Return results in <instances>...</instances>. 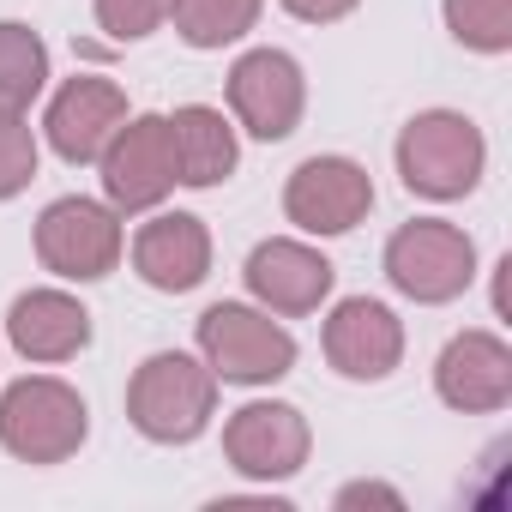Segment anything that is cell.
<instances>
[{"mask_svg": "<svg viewBox=\"0 0 512 512\" xmlns=\"http://www.w3.org/2000/svg\"><path fill=\"white\" fill-rule=\"evenodd\" d=\"M217 416V374L199 356L181 350H157L139 362L133 386H127V422L157 440V446H187L211 428Z\"/></svg>", "mask_w": 512, "mask_h": 512, "instance_id": "6da1fadb", "label": "cell"}, {"mask_svg": "<svg viewBox=\"0 0 512 512\" xmlns=\"http://www.w3.org/2000/svg\"><path fill=\"white\" fill-rule=\"evenodd\" d=\"M488 169V139L458 109H422L398 133V175L416 199H464Z\"/></svg>", "mask_w": 512, "mask_h": 512, "instance_id": "7a4b0ae2", "label": "cell"}, {"mask_svg": "<svg viewBox=\"0 0 512 512\" xmlns=\"http://www.w3.org/2000/svg\"><path fill=\"white\" fill-rule=\"evenodd\" d=\"M91 434L85 398L55 374H25L0 392V446L19 464H67Z\"/></svg>", "mask_w": 512, "mask_h": 512, "instance_id": "3957f363", "label": "cell"}, {"mask_svg": "<svg viewBox=\"0 0 512 512\" xmlns=\"http://www.w3.org/2000/svg\"><path fill=\"white\" fill-rule=\"evenodd\" d=\"M386 278H392L398 296H410L422 308L458 302L476 278V241L458 223H440V217L398 223L392 241H386Z\"/></svg>", "mask_w": 512, "mask_h": 512, "instance_id": "277c9868", "label": "cell"}, {"mask_svg": "<svg viewBox=\"0 0 512 512\" xmlns=\"http://www.w3.org/2000/svg\"><path fill=\"white\" fill-rule=\"evenodd\" d=\"M199 356L229 386H272L296 368V338L260 308L217 302L199 314Z\"/></svg>", "mask_w": 512, "mask_h": 512, "instance_id": "5b68a950", "label": "cell"}, {"mask_svg": "<svg viewBox=\"0 0 512 512\" xmlns=\"http://www.w3.org/2000/svg\"><path fill=\"white\" fill-rule=\"evenodd\" d=\"M37 260L67 284H97L121 266V211L85 193L55 199L37 217Z\"/></svg>", "mask_w": 512, "mask_h": 512, "instance_id": "8992f818", "label": "cell"}, {"mask_svg": "<svg viewBox=\"0 0 512 512\" xmlns=\"http://www.w3.org/2000/svg\"><path fill=\"white\" fill-rule=\"evenodd\" d=\"M103 193L115 211H157L175 193V145H169V115H133L121 133L103 145Z\"/></svg>", "mask_w": 512, "mask_h": 512, "instance_id": "52a82bcc", "label": "cell"}, {"mask_svg": "<svg viewBox=\"0 0 512 512\" xmlns=\"http://www.w3.org/2000/svg\"><path fill=\"white\" fill-rule=\"evenodd\" d=\"M229 109L235 121L253 133V139H290L302 127V109H308V79L296 67V55L284 49H247L235 67H229Z\"/></svg>", "mask_w": 512, "mask_h": 512, "instance_id": "ba28073f", "label": "cell"}, {"mask_svg": "<svg viewBox=\"0 0 512 512\" xmlns=\"http://www.w3.org/2000/svg\"><path fill=\"white\" fill-rule=\"evenodd\" d=\"M308 416L296 404H241L223 422V458L253 482H284L308 464Z\"/></svg>", "mask_w": 512, "mask_h": 512, "instance_id": "9c48e42d", "label": "cell"}, {"mask_svg": "<svg viewBox=\"0 0 512 512\" xmlns=\"http://www.w3.org/2000/svg\"><path fill=\"white\" fill-rule=\"evenodd\" d=\"M284 211L308 235H344L374 211V181L356 157H308L284 187Z\"/></svg>", "mask_w": 512, "mask_h": 512, "instance_id": "30bf717a", "label": "cell"}, {"mask_svg": "<svg viewBox=\"0 0 512 512\" xmlns=\"http://www.w3.org/2000/svg\"><path fill=\"white\" fill-rule=\"evenodd\" d=\"M247 290H253V302H260L266 314H314L326 296H332V284H338V272H332V260L320 247H308V241H290V235H272V241H260L247 253Z\"/></svg>", "mask_w": 512, "mask_h": 512, "instance_id": "8fae6325", "label": "cell"}, {"mask_svg": "<svg viewBox=\"0 0 512 512\" xmlns=\"http://www.w3.org/2000/svg\"><path fill=\"white\" fill-rule=\"evenodd\" d=\"M127 121V91L115 79H97V73H79L55 91L49 115H43V133L55 145V157L67 163H97L103 145L121 133Z\"/></svg>", "mask_w": 512, "mask_h": 512, "instance_id": "7c38bea8", "label": "cell"}, {"mask_svg": "<svg viewBox=\"0 0 512 512\" xmlns=\"http://www.w3.org/2000/svg\"><path fill=\"white\" fill-rule=\"evenodd\" d=\"M320 344H326V362L344 380H368L374 386V380H386L404 362V320L386 302H374V296H350V302L332 308Z\"/></svg>", "mask_w": 512, "mask_h": 512, "instance_id": "4fadbf2b", "label": "cell"}, {"mask_svg": "<svg viewBox=\"0 0 512 512\" xmlns=\"http://www.w3.org/2000/svg\"><path fill=\"white\" fill-rule=\"evenodd\" d=\"M434 392H440V404H452L464 416L506 410L512 404V350L494 332H458L434 362Z\"/></svg>", "mask_w": 512, "mask_h": 512, "instance_id": "5bb4252c", "label": "cell"}, {"mask_svg": "<svg viewBox=\"0 0 512 512\" xmlns=\"http://www.w3.org/2000/svg\"><path fill=\"white\" fill-rule=\"evenodd\" d=\"M133 272L163 290V296H187L205 284L211 272V235L193 211H157L139 235H133Z\"/></svg>", "mask_w": 512, "mask_h": 512, "instance_id": "9a60e30c", "label": "cell"}, {"mask_svg": "<svg viewBox=\"0 0 512 512\" xmlns=\"http://www.w3.org/2000/svg\"><path fill=\"white\" fill-rule=\"evenodd\" d=\"M7 338L25 362H73L91 344V314L67 290H25L7 314Z\"/></svg>", "mask_w": 512, "mask_h": 512, "instance_id": "2e32d148", "label": "cell"}, {"mask_svg": "<svg viewBox=\"0 0 512 512\" xmlns=\"http://www.w3.org/2000/svg\"><path fill=\"white\" fill-rule=\"evenodd\" d=\"M169 145H175V175L187 187H217L235 175V127L211 103H187L169 115Z\"/></svg>", "mask_w": 512, "mask_h": 512, "instance_id": "e0dca14e", "label": "cell"}, {"mask_svg": "<svg viewBox=\"0 0 512 512\" xmlns=\"http://www.w3.org/2000/svg\"><path fill=\"white\" fill-rule=\"evenodd\" d=\"M49 85V43L19 25L0 19V115H25Z\"/></svg>", "mask_w": 512, "mask_h": 512, "instance_id": "ac0fdd59", "label": "cell"}, {"mask_svg": "<svg viewBox=\"0 0 512 512\" xmlns=\"http://www.w3.org/2000/svg\"><path fill=\"white\" fill-rule=\"evenodd\" d=\"M260 7L266 0H175L169 19H175V37L187 49H223L260 25Z\"/></svg>", "mask_w": 512, "mask_h": 512, "instance_id": "d6986e66", "label": "cell"}, {"mask_svg": "<svg viewBox=\"0 0 512 512\" xmlns=\"http://www.w3.org/2000/svg\"><path fill=\"white\" fill-rule=\"evenodd\" d=\"M440 13L464 49H476V55L512 49V0H440Z\"/></svg>", "mask_w": 512, "mask_h": 512, "instance_id": "ffe728a7", "label": "cell"}, {"mask_svg": "<svg viewBox=\"0 0 512 512\" xmlns=\"http://www.w3.org/2000/svg\"><path fill=\"white\" fill-rule=\"evenodd\" d=\"M37 181V139L25 115H0V199H13Z\"/></svg>", "mask_w": 512, "mask_h": 512, "instance_id": "44dd1931", "label": "cell"}, {"mask_svg": "<svg viewBox=\"0 0 512 512\" xmlns=\"http://www.w3.org/2000/svg\"><path fill=\"white\" fill-rule=\"evenodd\" d=\"M169 7L175 0H97V25L115 43H139V37H151L169 19Z\"/></svg>", "mask_w": 512, "mask_h": 512, "instance_id": "7402d4cb", "label": "cell"}, {"mask_svg": "<svg viewBox=\"0 0 512 512\" xmlns=\"http://www.w3.org/2000/svg\"><path fill=\"white\" fill-rule=\"evenodd\" d=\"M362 7V0H284V13L302 19V25H338Z\"/></svg>", "mask_w": 512, "mask_h": 512, "instance_id": "603a6c76", "label": "cell"}, {"mask_svg": "<svg viewBox=\"0 0 512 512\" xmlns=\"http://www.w3.org/2000/svg\"><path fill=\"white\" fill-rule=\"evenodd\" d=\"M356 506H386V512H398L404 494L386 488V482H350V488H338V512H356Z\"/></svg>", "mask_w": 512, "mask_h": 512, "instance_id": "cb8c5ba5", "label": "cell"}]
</instances>
